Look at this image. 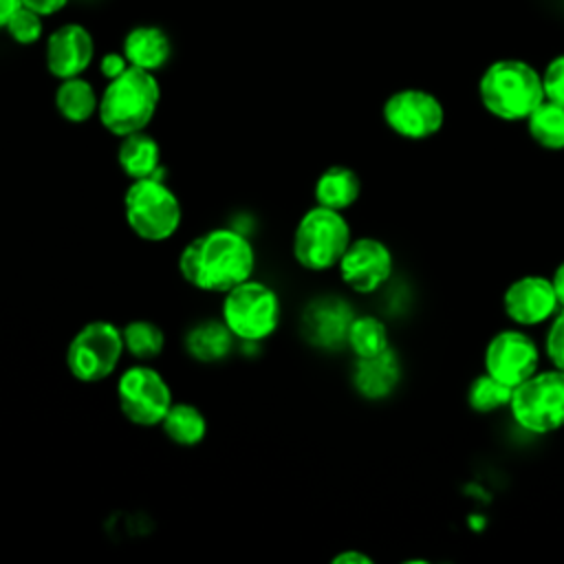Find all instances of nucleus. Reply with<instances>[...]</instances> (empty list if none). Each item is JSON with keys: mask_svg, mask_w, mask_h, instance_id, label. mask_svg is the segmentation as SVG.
I'll list each match as a JSON object with an SVG mask.
<instances>
[{"mask_svg": "<svg viewBox=\"0 0 564 564\" xmlns=\"http://www.w3.org/2000/svg\"><path fill=\"white\" fill-rule=\"evenodd\" d=\"M256 249L251 240L231 227L209 229L185 245L178 253V273L194 289L227 293L253 278Z\"/></svg>", "mask_w": 564, "mask_h": 564, "instance_id": "nucleus-1", "label": "nucleus"}, {"mask_svg": "<svg viewBox=\"0 0 564 564\" xmlns=\"http://www.w3.org/2000/svg\"><path fill=\"white\" fill-rule=\"evenodd\" d=\"M161 101L156 73L130 66L119 77L106 82L99 93V123L115 137L145 130L154 119Z\"/></svg>", "mask_w": 564, "mask_h": 564, "instance_id": "nucleus-2", "label": "nucleus"}, {"mask_svg": "<svg viewBox=\"0 0 564 564\" xmlns=\"http://www.w3.org/2000/svg\"><path fill=\"white\" fill-rule=\"evenodd\" d=\"M478 95L489 115L502 121H527L544 101L542 75L522 59H498L480 75Z\"/></svg>", "mask_w": 564, "mask_h": 564, "instance_id": "nucleus-3", "label": "nucleus"}, {"mask_svg": "<svg viewBox=\"0 0 564 564\" xmlns=\"http://www.w3.org/2000/svg\"><path fill=\"white\" fill-rule=\"evenodd\" d=\"M123 216L132 234L148 242H163L181 227V203L165 178H137L123 194Z\"/></svg>", "mask_w": 564, "mask_h": 564, "instance_id": "nucleus-4", "label": "nucleus"}, {"mask_svg": "<svg viewBox=\"0 0 564 564\" xmlns=\"http://www.w3.org/2000/svg\"><path fill=\"white\" fill-rule=\"evenodd\" d=\"M350 245V227L341 212L315 205L300 218L293 234V256L308 271L337 267Z\"/></svg>", "mask_w": 564, "mask_h": 564, "instance_id": "nucleus-5", "label": "nucleus"}, {"mask_svg": "<svg viewBox=\"0 0 564 564\" xmlns=\"http://www.w3.org/2000/svg\"><path fill=\"white\" fill-rule=\"evenodd\" d=\"M280 297L264 282L249 278L225 293L223 322L245 344H258L271 337L280 326Z\"/></svg>", "mask_w": 564, "mask_h": 564, "instance_id": "nucleus-6", "label": "nucleus"}, {"mask_svg": "<svg viewBox=\"0 0 564 564\" xmlns=\"http://www.w3.org/2000/svg\"><path fill=\"white\" fill-rule=\"evenodd\" d=\"M509 408L527 432L549 434L564 427V370L533 372L513 388Z\"/></svg>", "mask_w": 564, "mask_h": 564, "instance_id": "nucleus-7", "label": "nucleus"}, {"mask_svg": "<svg viewBox=\"0 0 564 564\" xmlns=\"http://www.w3.org/2000/svg\"><path fill=\"white\" fill-rule=\"evenodd\" d=\"M123 350L121 328L112 322L95 319L73 335L66 348V366L77 381L97 383L115 372Z\"/></svg>", "mask_w": 564, "mask_h": 564, "instance_id": "nucleus-8", "label": "nucleus"}, {"mask_svg": "<svg viewBox=\"0 0 564 564\" xmlns=\"http://www.w3.org/2000/svg\"><path fill=\"white\" fill-rule=\"evenodd\" d=\"M117 401L123 416L139 427L161 425L174 403L167 381L150 366H130L121 372Z\"/></svg>", "mask_w": 564, "mask_h": 564, "instance_id": "nucleus-9", "label": "nucleus"}, {"mask_svg": "<svg viewBox=\"0 0 564 564\" xmlns=\"http://www.w3.org/2000/svg\"><path fill=\"white\" fill-rule=\"evenodd\" d=\"M386 126L410 141L434 137L445 123V108L423 88H401L392 93L381 108Z\"/></svg>", "mask_w": 564, "mask_h": 564, "instance_id": "nucleus-10", "label": "nucleus"}, {"mask_svg": "<svg viewBox=\"0 0 564 564\" xmlns=\"http://www.w3.org/2000/svg\"><path fill=\"white\" fill-rule=\"evenodd\" d=\"M97 59L95 33L79 20H64L46 31L44 66L51 77L68 79L84 75Z\"/></svg>", "mask_w": 564, "mask_h": 564, "instance_id": "nucleus-11", "label": "nucleus"}, {"mask_svg": "<svg viewBox=\"0 0 564 564\" xmlns=\"http://www.w3.org/2000/svg\"><path fill=\"white\" fill-rule=\"evenodd\" d=\"M540 352L535 341L522 330H500L485 348V372L507 383L509 388L520 386L533 372H538Z\"/></svg>", "mask_w": 564, "mask_h": 564, "instance_id": "nucleus-12", "label": "nucleus"}, {"mask_svg": "<svg viewBox=\"0 0 564 564\" xmlns=\"http://www.w3.org/2000/svg\"><path fill=\"white\" fill-rule=\"evenodd\" d=\"M392 251L377 238L350 240L341 260L337 262L339 275L357 293H375L392 275Z\"/></svg>", "mask_w": 564, "mask_h": 564, "instance_id": "nucleus-13", "label": "nucleus"}, {"mask_svg": "<svg viewBox=\"0 0 564 564\" xmlns=\"http://www.w3.org/2000/svg\"><path fill=\"white\" fill-rule=\"evenodd\" d=\"M355 319V313L348 302L341 297H317L306 304L300 328L304 339L322 350H339L346 346L348 328Z\"/></svg>", "mask_w": 564, "mask_h": 564, "instance_id": "nucleus-14", "label": "nucleus"}, {"mask_svg": "<svg viewBox=\"0 0 564 564\" xmlns=\"http://www.w3.org/2000/svg\"><path fill=\"white\" fill-rule=\"evenodd\" d=\"M502 306L507 317L522 326L542 324L560 308L553 282L544 275H522L513 280L502 295Z\"/></svg>", "mask_w": 564, "mask_h": 564, "instance_id": "nucleus-15", "label": "nucleus"}, {"mask_svg": "<svg viewBox=\"0 0 564 564\" xmlns=\"http://www.w3.org/2000/svg\"><path fill=\"white\" fill-rule=\"evenodd\" d=\"M121 51L130 66L159 73L172 59L174 44L165 26L154 22L132 24L121 37Z\"/></svg>", "mask_w": 564, "mask_h": 564, "instance_id": "nucleus-16", "label": "nucleus"}, {"mask_svg": "<svg viewBox=\"0 0 564 564\" xmlns=\"http://www.w3.org/2000/svg\"><path fill=\"white\" fill-rule=\"evenodd\" d=\"M399 379H401V366L392 348L375 357L357 359L352 370L355 390L370 401L388 397L397 388Z\"/></svg>", "mask_w": 564, "mask_h": 564, "instance_id": "nucleus-17", "label": "nucleus"}, {"mask_svg": "<svg viewBox=\"0 0 564 564\" xmlns=\"http://www.w3.org/2000/svg\"><path fill=\"white\" fill-rule=\"evenodd\" d=\"M117 163L132 181L150 176L163 178L165 174L161 165V148L156 139L145 130L121 137V143L117 148Z\"/></svg>", "mask_w": 564, "mask_h": 564, "instance_id": "nucleus-18", "label": "nucleus"}, {"mask_svg": "<svg viewBox=\"0 0 564 564\" xmlns=\"http://www.w3.org/2000/svg\"><path fill=\"white\" fill-rule=\"evenodd\" d=\"M55 110L70 123H84L97 115L99 93L84 75L59 79L53 93Z\"/></svg>", "mask_w": 564, "mask_h": 564, "instance_id": "nucleus-19", "label": "nucleus"}, {"mask_svg": "<svg viewBox=\"0 0 564 564\" xmlns=\"http://www.w3.org/2000/svg\"><path fill=\"white\" fill-rule=\"evenodd\" d=\"M361 194V181L352 167L330 165L315 181V200L317 205L344 212Z\"/></svg>", "mask_w": 564, "mask_h": 564, "instance_id": "nucleus-20", "label": "nucleus"}, {"mask_svg": "<svg viewBox=\"0 0 564 564\" xmlns=\"http://www.w3.org/2000/svg\"><path fill=\"white\" fill-rule=\"evenodd\" d=\"M234 333L227 328L225 322L207 319L189 328L185 335V350L196 361L214 364L225 359L234 350Z\"/></svg>", "mask_w": 564, "mask_h": 564, "instance_id": "nucleus-21", "label": "nucleus"}, {"mask_svg": "<svg viewBox=\"0 0 564 564\" xmlns=\"http://www.w3.org/2000/svg\"><path fill=\"white\" fill-rule=\"evenodd\" d=\"M161 427L172 443L183 447H194L207 434V419L192 403H172L165 419L161 421Z\"/></svg>", "mask_w": 564, "mask_h": 564, "instance_id": "nucleus-22", "label": "nucleus"}, {"mask_svg": "<svg viewBox=\"0 0 564 564\" xmlns=\"http://www.w3.org/2000/svg\"><path fill=\"white\" fill-rule=\"evenodd\" d=\"M531 139L544 150H564V106L544 99L529 117Z\"/></svg>", "mask_w": 564, "mask_h": 564, "instance_id": "nucleus-23", "label": "nucleus"}, {"mask_svg": "<svg viewBox=\"0 0 564 564\" xmlns=\"http://www.w3.org/2000/svg\"><path fill=\"white\" fill-rule=\"evenodd\" d=\"M346 346L355 352L357 359L381 355L383 350L390 348L388 328H386V324L379 317L355 315V319H352V324L348 328Z\"/></svg>", "mask_w": 564, "mask_h": 564, "instance_id": "nucleus-24", "label": "nucleus"}, {"mask_svg": "<svg viewBox=\"0 0 564 564\" xmlns=\"http://www.w3.org/2000/svg\"><path fill=\"white\" fill-rule=\"evenodd\" d=\"M126 350L137 359H154L163 352L165 335L163 330L148 319H134L121 328Z\"/></svg>", "mask_w": 564, "mask_h": 564, "instance_id": "nucleus-25", "label": "nucleus"}, {"mask_svg": "<svg viewBox=\"0 0 564 564\" xmlns=\"http://www.w3.org/2000/svg\"><path fill=\"white\" fill-rule=\"evenodd\" d=\"M511 392H513V388H509L507 383H502L496 377H491L489 372H485L469 383L467 403L474 412L489 414V412H496V410L509 405Z\"/></svg>", "mask_w": 564, "mask_h": 564, "instance_id": "nucleus-26", "label": "nucleus"}, {"mask_svg": "<svg viewBox=\"0 0 564 564\" xmlns=\"http://www.w3.org/2000/svg\"><path fill=\"white\" fill-rule=\"evenodd\" d=\"M18 46H35L46 37V18L20 7L2 31Z\"/></svg>", "mask_w": 564, "mask_h": 564, "instance_id": "nucleus-27", "label": "nucleus"}, {"mask_svg": "<svg viewBox=\"0 0 564 564\" xmlns=\"http://www.w3.org/2000/svg\"><path fill=\"white\" fill-rule=\"evenodd\" d=\"M544 99L564 106V55L553 57L542 73Z\"/></svg>", "mask_w": 564, "mask_h": 564, "instance_id": "nucleus-28", "label": "nucleus"}, {"mask_svg": "<svg viewBox=\"0 0 564 564\" xmlns=\"http://www.w3.org/2000/svg\"><path fill=\"white\" fill-rule=\"evenodd\" d=\"M546 357L551 359L553 368L564 370V308H560L557 317L553 319L549 333H546Z\"/></svg>", "mask_w": 564, "mask_h": 564, "instance_id": "nucleus-29", "label": "nucleus"}, {"mask_svg": "<svg viewBox=\"0 0 564 564\" xmlns=\"http://www.w3.org/2000/svg\"><path fill=\"white\" fill-rule=\"evenodd\" d=\"M128 68H130V62L126 59V55H123L121 48H119V51H106V53H101V55L97 57V70H99V75H101L106 82L119 77V75H121L123 70H128Z\"/></svg>", "mask_w": 564, "mask_h": 564, "instance_id": "nucleus-30", "label": "nucleus"}, {"mask_svg": "<svg viewBox=\"0 0 564 564\" xmlns=\"http://www.w3.org/2000/svg\"><path fill=\"white\" fill-rule=\"evenodd\" d=\"M70 2L73 0H22V7H26L48 20V18H57L59 13H64Z\"/></svg>", "mask_w": 564, "mask_h": 564, "instance_id": "nucleus-31", "label": "nucleus"}, {"mask_svg": "<svg viewBox=\"0 0 564 564\" xmlns=\"http://www.w3.org/2000/svg\"><path fill=\"white\" fill-rule=\"evenodd\" d=\"M22 7V0H0V31H4L7 22Z\"/></svg>", "mask_w": 564, "mask_h": 564, "instance_id": "nucleus-32", "label": "nucleus"}, {"mask_svg": "<svg viewBox=\"0 0 564 564\" xmlns=\"http://www.w3.org/2000/svg\"><path fill=\"white\" fill-rule=\"evenodd\" d=\"M350 562H355V564H370L372 560L368 555L359 553V551H344V553L333 557V564H350Z\"/></svg>", "mask_w": 564, "mask_h": 564, "instance_id": "nucleus-33", "label": "nucleus"}, {"mask_svg": "<svg viewBox=\"0 0 564 564\" xmlns=\"http://www.w3.org/2000/svg\"><path fill=\"white\" fill-rule=\"evenodd\" d=\"M551 282H553V289H555L557 304H560V308H564V262L557 264V269H555Z\"/></svg>", "mask_w": 564, "mask_h": 564, "instance_id": "nucleus-34", "label": "nucleus"}]
</instances>
